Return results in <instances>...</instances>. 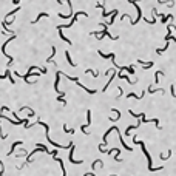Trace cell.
<instances>
[{
  "label": "cell",
  "instance_id": "13",
  "mask_svg": "<svg viewBox=\"0 0 176 176\" xmlns=\"http://www.w3.org/2000/svg\"><path fill=\"white\" fill-rule=\"evenodd\" d=\"M13 3H16V5H17V3H19V0H13Z\"/></svg>",
  "mask_w": 176,
  "mask_h": 176
},
{
  "label": "cell",
  "instance_id": "10",
  "mask_svg": "<svg viewBox=\"0 0 176 176\" xmlns=\"http://www.w3.org/2000/svg\"><path fill=\"white\" fill-rule=\"evenodd\" d=\"M128 97H134V99H142V97H144V93H141V96H138L136 93H128Z\"/></svg>",
  "mask_w": 176,
  "mask_h": 176
},
{
  "label": "cell",
  "instance_id": "12",
  "mask_svg": "<svg viewBox=\"0 0 176 176\" xmlns=\"http://www.w3.org/2000/svg\"><path fill=\"white\" fill-rule=\"evenodd\" d=\"M87 73H91V74H93L94 77H97V74H99L97 71H94V70H87Z\"/></svg>",
  "mask_w": 176,
  "mask_h": 176
},
{
  "label": "cell",
  "instance_id": "8",
  "mask_svg": "<svg viewBox=\"0 0 176 176\" xmlns=\"http://www.w3.org/2000/svg\"><path fill=\"white\" fill-rule=\"evenodd\" d=\"M65 57H67V60H68V63H70L71 67H76V63L71 60V56H70V53H68V51H65Z\"/></svg>",
  "mask_w": 176,
  "mask_h": 176
},
{
  "label": "cell",
  "instance_id": "11",
  "mask_svg": "<svg viewBox=\"0 0 176 176\" xmlns=\"http://www.w3.org/2000/svg\"><path fill=\"white\" fill-rule=\"evenodd\" d=\"M161 76H165V73H162V71H158V73H156V76H155V82H156V84L159 82V77H161Z\"/></svg>",
  "mask_w": 176,
  "mask_h": 176
},
{
  "label": "cell",
  "instance_id": "6",
  "mask_svg": "<svg viewBox=\"0 0 176 176\" xmlns=\"http://www.w3.org/2000/svg\"><path fill=\"white\" fill-rule=\"evenodd\" d=\"M119 77L124 79V80H127V82H128V84H131V85H134V84H136V80H134V79H128V76H127V74H122V73H121V74H119Z\"/></svg>",
  "mask_w": 176,
  "mask_h": 176
},
{
  "label": "cell",
  "instance_id": "9",
  "mask_svg": "<svg viewBox=\"0 0 176 176\" xmlns=\"http://www.w3.org/2000/svg\"><path fill=\"white\" fill-rule=\"evenodd\" d=\"M42 17H48V14H46V13H40V14L36 17V20H33V23H37V22H39V20H40Z\"/></svg>",
  "mask_w": 176,
  "mask_h": 176
},
{
  "label": "cell",
  "instance_id": "2",
  "mask_svg": "<svg viewBox=\"0 0 176 176\" xmlns=\"http://www.w3.org/2000/svg\"><path fill=\"white\" fill-rule=\"evenodd\" d=\"M87 118H88V122L85 124V125H82V127H80V130H82L85 134H88V130H87V128L91 125V110H88V111H87Z\"/></svg>",
  "mask_w": 176,
  "mask_h": 176
},
{
  "label": "cell",
  "instance_id": "7",
  "mask_svg": "<svg viewBox=\"0 0 176 176\" xmlns=\"http://www.w3.org/2000/svg\"><path fill=\"white\" fill-rule=\"evenodd\" d=\"M156 14H158V13H156ZM158 16L161 17V20H162V23H165L167 20H170V19L173 17V16H170V14H168V16H165V14H158Z\"/></svg>",
  "mask_w": 176,
  "mask_h": 176
},
{
  "label": "cell",
  "instance_id": "3",
  "mask_svg": "<svg viewBox=\"0 0 176 176\" xmlns=\"http://www.w3.org/2000/svg\"><path fill=\"white\" fill-rule=\"evenodd\" d=\"M139 127H141V121L138 122V125H128V127H127V130H125V136H128L134 128H139Z\"/></svg>",
  "mask_w": 176,
  "mask_h": 176
},
{
  "label": "cell",
  "instance_id": "4",
  "mask_svg": "<svg viewBox=\"0 0 176 176\" xmlns=\"http://www.w3.org/2000/svg\"><path fill=\"white\" fill-rule=\"evenodd\" d=\"M73 153H74V145H71V150H70V161L73 164H76V165H79V164H82L84 161H76V159L73 158Z\"/></svg>",
  "mask_w": 176,
  "mask_h": 176
},
{
  "label": "cell",
  "instance_id": "1",
  "mask_svg": "<svg viewBox=\"0 0 176 176\" xmlns=\"http://www.w3.org/2000/svg\"><path fill=\"white\" fill-rule=\"evenodd\" d=\"M134 144H139V145H141V148L144 150L145 156H147V159H148V170H150V172H158V170H162V168H164V167H153V162H151V158H150V153L147 151V148H145L144 142H142V141H138V139L134 138Z\"/></svg>",
  "mask_w": 176,
  "mask_h": 176
},
{
  "label": "cell",
  "instance_id": "5",
  "mask_svg": "<svg viewBox=\"0 0 176 176\" xmlns=\"http://www.w3.org/2000/svg\"><path fill=\"white\" fill-rule=\"evenodd\" d=\"M138 63H141L144 70H148V68H151V67H153V62H144V60H141V59L138 60Z\"/></svg>",
  "mask_w": 176,
  "mask_h": 176
}]
</instances>
